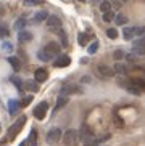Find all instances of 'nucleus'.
Wrapping results in <instances>:
<instances>
[{
    "instance_id": "f257e3e1",
    "label": "nucleus",
    "mask_w": 145,
    "mask_h": 146,
    "mask_svg": "<svg viewBox=\"0 0 145 146\" xmlns=\"http://www.w3.org/2000/svg\"><path fill=\"white\" fill-rule=\"evenodd\" d=\"M79 141V132L74 129H69L63 133V143L64 146H76Z\"/></svg>"
},
{
    "instance_id": "f03ea898",
    "label": "nucleus",
    "mask_w": 145,
    "mask_h": 146,
    "mask_svg": "<svg viewBox=\"0 0 145 146\" xmlns=\"http://www.w3.org/2000/svg\"><path fill=\"white\" fill-rule=\"evenodd\" d=\"M26 120H28V117L21 116L18 120H15V122H13V125L8 129V138H10V140H11V138H15L18 133L23 130V127H24V124H26Z\"/></svg>"
},
{
    "instance_id": "7ed1b4c3",
    "label": "nucleus",
    "mask_w": 145,
    "mask_h": 146,
    "mask_svg": "<svg viewBox=\"0 0 145 146\" xmlns=\"http://www.w3.org/2000/svg\"><path fill=\"white\" fill-rule=\"evenodd\" d=\"M60 93L63 95V96H68V95H74V93H79L82 95L84 93V88L79 85H74V84H64L63 87H61Z\"/></svg>"
},
{
    "instance_id": "20e7f679",
    "label": "nucleus",
    "mask_w": 145,
    "mask_h": 146,
    "mask_svg": "<svg viewBox=\"0 0 145 146\" xmlns=\"http://www.w3.org/2000/svg\"><path fill=\"white\" fill-rule=\"evenodd\" d=\"M47 111H48V103L42 101V103H39L37 108H34V117L37 120H44L47 116Z\"/></svg>"
},
{
    "instance_id": "39448f33",
    "label": "nucleus",
    "mask_w": 145,
    "mask_h": 146,
    "mask_svg": "<svg viewBox=\"0 0 145 146\" xmlns=\"http://www.w3.org/2000/svg\"><path fill=\"white\" fill-rule=\"evenodd\" d=\"M97 74L103 79H110L115 76V69L110 68V66H105V64H98L97 66Z\"/></svg>"
},
{
    "instance_id": "423d86ee",
    "label": "nucleus",
    "mask_w": 145,
    "mask_h": 146,
    "mask_svg": "<svg viewBox=\"0 0 145 146\" xmlns=\"http://www.w3.org/2000/svg\"><path fill=\"white\" fill-rule=\"evenodd\" d=\"M45 24H47V27L50 31H55V29H60L61 27V19L58 16H55V15H48V18L45 19Z\"/></svg>"
},
{
    "instance_id": "0eeeda50",
    "label": "nucleus",
    "mask_w": 145,
    "mask_h": 146,
    "mask_svg": "<svg viewBox=\"0 0 145 146\" xmlns=\"http://www.w3.org/2000/svg\"><path fill=\"white\" fill-rule=\"evenodd\" d=\"M44 50H45V52L53 58V56H58L61 53V45H60V43H56V42H48L47 45L44 47Z\"/></svg>"
},
{
    "instance_id": "6e6552de",
    "label": "nucleus",
    "mask_w": 145,
    "mask_h": 146,
    "mask_svg": "<svg viewBox=\"0 0 145 146\" xmlns=\"http://www.w3.org/2000/svg\"><path fill=\"white\" fill-rule=\"evenodd\" d=\"M63 137V133H61V130L58 129V127H55V129H50L47 133V143H56L60 141V138Z\"/></svg>"
},
{
    "instance_id": "1a4fd4ad",
    "label": "nucleus",
    "mask_w": 145,
    "mask_h": 146,
    "mask_svg": "<svg viewBox=\"0 0 145 146\" xmlns=\"http://www.w3.org/2000/svg\"><path fill=\"white\" fill-rule=\"evenodd\" d=\"M48 79V71L45 68H39L34 71V80L37 82V84H42V82H45Z\"/></svg>"
},
{
    "instance_id": "9d476101",
    "label": "nucleus",
    "mask_w": 145,
    "mask_h": 146,
    "mask_svg": "<svg viewBox=\"0 0 145 146\" xmlns=\"http://www.w3.org/2000/svg\"><path fill=\"white\" fill-rule=\"evenodd\" d=\"M69 63H71V58L68 55H58L56 60L53 61V66L55 68H66V66H69Z\"/></svg>"
},
{
    "instance_id": "9b49d317",
    "label": "nucleus",
    "mask_w": 145,
    "mask_h": 146,
    "mask_svg": "<svg viewBox=\"0 0 145 146\" xmlns=\"http://www.w3.org/2000/svg\"><path fill=\"white\" fill-rule=\"evenodd\" d=\"M79 132V140H82V141H87V140H92L94 138V133H92V130L87 127V125H82L81 130H77Z\"/></svg>"
},
{
    "instance_id": "f8f14e48",
    "label": "nucleus",
    "mask_w": 145,
    "mask_h": 146,
    "mask_svg": "<svg viewBox=\"0 0 145 146\" xmlns=\"http://www.w3.org/2000/svg\"><path fill=\"white\" fill-rule=\"evenodd\" d=\"M19 108H21V103L18 100H8V114L10 116H15Z\"/></svg>"
},
{
    "instance_id": "ddd939ff",
    "label": "nucleus",
    "mask_w": 145,
    "mask_h": 146,
    "mask_svg": "<svg viewBox=\"0 0 145 146\" xmlns=\"http://www.w3.org/2000/svg\"><path fill=\"white\" fill-rule=\"evenodd\" d=\"M18 40H19V43H26V42H29V40H32V34H31L29 31H19V34H18Z\"/></svg>"
},
{
    "instance_id": "4468645a",
    "label": "nucleus",
    "mask_w": 145,
    "mask_h": 146,
    "mask_svg": "<svg viewBox=\"0 0 145 146\" xmlns=\"http://www.w3.org/2000/svg\"><path fill=\"white\" fill-rule=\"evenodd\" d=\"M26 146H39V143H37V132H36V129H31L29 138L26 140Z\"/></svg>"
},
{
    "instance_id": "2eb2a0df",
    "label": "nucleus",
    "mask_w": 145,
    "mask_h": 146,
    "mask_svg": "<svg viewBox=\"0 0 145 146\" xmlns=\"http://www.w3.org/2000/svg\"><path fill=\"white\" fill-rule=\"evenodd\" d=\"M23 84H24V90H28V92H32V93H34V92L39 90V84L34 79H32V80H24Z\"/></svg>"
},
{
    "instance_id": "dca6fc26",
    "label": "nucleus",
    "mask_w": 145,
    "mask_h": 146,
    "mask_svg": "<svg viewBox=\"0 0 145 146\" xmlns=\"http://www.w3.org/2000/svg\"><path fill=\"white\" fill-rule=\"evenodd\" d=\"M47 18H48V13L45 11V10H40V11H37V13L34 15V19H32V23H36V24H37V23H44Z\"/></svg>"
},
{
    "instance_id": "f3484780",
    "label": "nucleus",
    "mask_w": 145,
    "mask_h": 146,
    "mask_svg": "<svg viewBox=\"0 0 145 146\" xmlns=\"http://www.w3.org/2000/svg\"><path fill=\"white\" fill-rule=\"evenodd\" d=\"M8 63L11 64V68L15 69V71H21V61L18 60L16 56H8Z\"/></svg>"
},
{
    "instance_id": "a211bd4d",
    "label": "nucleus",
    "mask_w": 145,
    "mask_h": 146,
    "mask_svg": "<svg viewBox=\"0 0 145 146\" xmlns=\"http://www.w3.org/2000/svg\"><path fill=\"white\" fill-rule=\"evenodd\" d=\"M53 32H55L56 35H58V37H60V40H61V45H63V47H66V45H68V37H66V32H64L63 29H55L53 31Z\"/></svg>"
},
{
    "instance_id": "6ab92c4d",
    "label": "nucleus",
    "mask_w": 145,
    "mask_h": 146,
    "mask_svg": "<svg viewBox=\"0 0 145 146\" xmlns=\"http://www.w3.org/2000/svg\"><path fill=\"white\" fill-rule=\"evenodd\" d=\"M66 104H68V96H63V95H60V96H58V100H56L55 111H60L61 108H64Z\"/></svg>"
},
{
    "instance_id": "aec40b11",
    "label": "nucleus",
    "mask_w": 145,
    "mask_h": 146,
    "mask_svg": "<svg viewBox=\"0 0 145 146\" xmlns=\"http://www.w3.org/2000/svg\"><path fill=\"white\" fill-rule=\"evenodd\" d=\"M123 37H124V40H132L134 37H136V35H134V27H124Z\"/></svg>"
},
{
    "instance_id": "412c9836",
    "label": "nucleus",
    "mask_w": 145,
    "mask_h": 146,
    "mask_svg": "<svg viewBox=\"0 0 145 146\" xmlns=\"http://www.w3.org/2000/svg\"><path fill=\"white\" fill-rule=\"evenodd\" d=\"M37 58H39V60H40V61H44V63H48V61L52 60V56L48 55V53L45 52V50H44V48H42V50H39V52H37Z\"/></svg>"
},
{
    "instance_id": "4be33fe9",
    "label": "nucleus",
    "mask_w": 145,
    "mask_h": 146,
    "mask_svg": "<svg viewBox=\"0 0 145 146\" xmlns=\"http://www.w3.org/2000/svg\"><path fill=\"white\" fill-rule=\"evenodd\" d=\"M115 23H116V26H124V24L128 23V16H124V15H121V13L115 15Z\"/></svg>"
},
{
    "instance_id": "5701e85b",
    "label": "nucleus",
    "mask_w": 145,
    "mask_h": 146,
    "mask_svg": "<svg viewBox=\"0 0 145 146\" xmlns=\"http://www.w3.org/2000/svg\"><path fill=\"white\" fill-rule=\"evenodd\" d=\"M26 26H28V21H26V18H19V19L15 23V26H13V27H15L16 31H23Z\"/></svg>"
},
{
    "instance_id": "b1692460",
    "label": "nucleus",
    "mask_w": 145,
    "mask_h": 146,
    "mask_svg": "<svg viewBox=\"0 0 145 146\" xmlns=\"http://www.w3.org/2000/svg\"><path fill=\"white\" fill-rule=\"evenodd\" d=\"M10 80H11V84H13L15 87H16V88H18L19 92H23V90H24V84H23V80H21V79H18V77H11Z\"/></svg>"
},
{
    "instance_id": "393cba45",
    "label": "nucleus",
    "mask_w": 145,
    "mask_h": 146,
    "mask_svg": "<svg viewBox=\"0 0 145 146\" xmlns=\"http://www.w3.org/2000/svg\"><path fill=\"white\" fill-rule=\"evenodd\" d=\"M110 10H111L110 0H102V2H100V11H102V13H107Z\"/></svg>"
},
{
    "instance_id": "a878e982",
    "label": "nucleus",
    "mask_w": 145,
    "mask_h": 146,
    "mask_svg": "<svg viewBox=\"0 0 145 146\" xmlns=\"http://www.w3.org/2000/svg\"><path fill=\"white\" fill-rule=\"evenodd\" d=\"M113 69H115V74H126L128 72V68H126L123 63H116Z\"/></svg>"
},
{
    "instance_id": "bb28decb",
    "label": "nucleus",
    "mask_w": 145,
    "mask_h": 146,
    "mask_svg": "<svg viewBox=\"0 0 145 146\" xmlns=\"http://www.w3.org/2000/svg\"><path fill=\"white\" fill-rule=\"evenodd\" d=\"M115 19V11L113 10H110V11H107V13H103V21L105 23H111Z\"/></svg>"
},
{
    "instance_id": "cd10ccee",
    "label": "nucleus",
    "mask_w": 145,
    "mask_h": 146,
    "mask_svg": "<svg viewBox=\"0 0 145 146\" xmlns=\"http://www.w3.org/2000/svg\"><path fill=\"white\" fill-rule=\"evenodd\" d=\"M90 37L92 35H87V34H79V45H82V47H85V43L90 40Z\"/></svg>"
},
{
    "instance_id": "c85d7f7f",
    "label": "nucleus",
    "mask_w": 145,
    "mask_h": 146,
    "mask_svg": "<svg viewBox=\"0 0 145 146\" xmlns=\"http://www.w3.org/2000/svg\"><path fill=\"white\" fill-rule=\"evenodd\" d=\"M97 50H98V42H92L89 45V48H87V53L89 55H94V53H97Z\"/></svg>"
},
{
    "instance_id": "c756f323",
    "label": "nucleus",
    "mask_w": 145,
    "mask_h": 146,
    "mask_svg": "<svg viewBox=\"0 0 145 146\" xmlns=\"http://www.w3.org/2000/svg\"><path fill=\"white\" fill-rule=\"evenodd\" d=\"M107 35H108V39L115 40L116 37H118V31H116L115 27H110V29H107Z\"/></svg>"
},
{
    "instance_id": "7c9ffc66",
    "label": "nucleus",
    "mask_w": 145,
    "mask_h": 146,
    "mask_svg": "<svg viewBox=\"0 0 145 146\" xmlns=\"http://www.w3.org/2000/svg\"><path fill=\"white\" fill-rule=\"evenodd\" d=\"M134 35H136V37H142V35H145V26L134 27Z\"/></svg>"
},
{
    "instance_id": "2f4dec72",
    "label": "nucleus",
    "mask_w": 145,
    "mask_h": 146,
    "mask_svg": "<svg viewBox=\"0 0 145 146\" xmlns=\"http://www.w3.org/2000/svg\"><path fill=\"white\" fill-rule=\"evenodd\" d=\"M124 58L128 63H136L137 61V55H134V53H124Z\"/></svg>"
},
{
    "instance_id": "473e14b6",
    "label": "nucleus",
    "mask_w": 145,
    "mask_h": 146,
    "mask_svg": "<svg viewBox=\"0 0 145 146\" xmlns=\"http://www.w3.org/2000/svg\"><path fill=\"white\" fill-rule=\"evenodd\" d=\"M2 50H3V52H7V53H11L13 52V43L3 42V43H2Z\"/></svg>"
},
{
    "instance_id": "72a5a7b5",
    "label": "nucleus",
    "mask_w": 145,
    "mask_h": 146,
    "mask_svg": "<svg viewBox=\"0 0 145 146\" xmlns=\"http://www.w3.org/2000/svg\"><path fill=\"white\" fill-rule=\"evenodd\" d=\"M113 58H115L116 61L123 60V58H124V52H123V50H115V52H113Z\"/></svg>"
},
{
    "instance_id": "f704fd0d",
    "label": "nucleus",
    "mask_w": 145,
    "mask_h": 146,
    "mask_svg": "<svg viewBox=\"0 0 145 146\" xmlns=\"http://www.w3.org/2000/svg\"><path fill=\"white\" fill-rule=\"evenodd\" d=\"M134 47H142V48H145V35H142L140 39L134 40Z\"/></svg>"
},
{
    "instance_id": "c9c22d12",
    "label": "nucleus",
    "mask_w": 145,
    "mask_h": 146,
    "mask_svg": "<svg viewBox=\"0 0 145 146\" xmlns=\"http://www.w3.org/2000/svg\"><path fill=\"white\" fill-rule=\"evenodd\" d=\"M132 53H134V55H145V48H142V47H132Z\"/></svg>"
},
{
    "instance_id": "e433bc0d",
    "label": "nucleus",
    "mask_w": 145,
    "mask_h": 146,
    "mask_svg": "<svg viewBox=\"0 0 145 146\" xmlns=\"http://www.w3.org/2000/svg\"><path fill=\"white\" fill-rule=\"evenodd\" d=\"M110 3H111V8H115V10H119L121 8V2H119V0H111Z\"/></svg>"
},
{
    "instance_id": "4c0bfd02",
    "label": "nucleus",
    "mask_w": 145,
    "mask_h": 146,
    "mask_svg": "<svg viewBox=\"0 0 145 146\" xmlns=\"http://www.w3.org/2000/svg\"><path fill=\"white\" fill-rule=\"evenodd\" d=\"M31 101H32V96H24V98H23V101H19V103H21V106H26V104H29Z\"/></svg>"
},
{
    "instance_id": "58836bf2",
    "label": "nucleus",
    "mask_w": 145,
    "mask_h": 146,
    "mask_svg": "<svg viewBox=\"0 0 145 146\" xmlns=\"http://www.w3.org/2000/svg\"><path fill=\"white\" fill-rule=\"evenodd\" d=\"M81 82L82 84H90V82H92V77H90V76H82Z\"/></svg>"
},
{
    "instance_id": "ea45409f",
    "label": "nucleus",
    "mask_w": 145,
    "mask_h": 146,
    "mask_svg": "<svg viewBox=\"0 0 145 146\" xmlns=\"http://www.w3.org/2000/svg\"><path fill=\"white\" fill-rule=\"evenodd\" d=\"M0 35H2V37H7V35H8V29H7L5 26L0 27Z\"/></svg>"
},
{
    "instance_id": "a19ab883",
    "label": "nucleus",
    "mask_w": 145,
    "mask_h": 146,
    "mask_svg": "<svg viewBox=\"0 0 145 146\" xmlns=\"http://www.w3.org/2000/svg\"><path fill=\"white\" fill-rule=\"evenodd\" d=\"M100 2H102V0H90V3L92 5H97V3H100Z\"/></svg>"
},
{
    "instance_id": "79ce46f5",
    "label": "nucleus",
    "mask_w": 145,
    "mask_h": 146,
    "mask_svg": "<svg viewBox=\"0 0 145 146\" xmlns=\"http://www.w3.org/2000/svg\"><path fill=\"white\" fill-rule=\"evenodd\" d=\"M19 146H26V140H24L23 143H19Z\"/></svg>"
},
{
    "instance_id": "37998d69",
    "label": "nucleus",
    "mask_w": 145,
    "mask_h": 146,
    "mask_svg": "<svg viewBox=\"0 0 145 146\" xmlns=\"http://www.w3.org/2000/svg\"><path fill=\"white\" fill-rule=\"evenodd\" d=\"M3 143H5V141H0V146H2V145H3Z\"/></svg>"
},
{
    "instance_id": "c03bdc74",
    "label": "nucleus",
    "mask_w": 145,
    "mask_h": 146,
    "mask_svg": "<svg viewBox=\"0 0 145 146\" xmlns=\"http://www.w3.org/2000/svg\"><path fill=\"white\" fill-rule=\"evenodd\" d=\"M123 2H126V0H123Z\"/></svg>"
}]
</instances>
